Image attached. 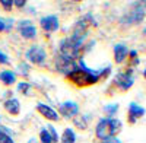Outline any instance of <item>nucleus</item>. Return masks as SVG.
<instances>
[{
  "label": "nucleus",
  "mask_w": 146,
  "mask_h": 143,
  "mask_svg": "<svg viewBox=\"0 0 146 143\" xmlns=\"http://www.w3.org/2000/svg\"><path fill=\"white\" fill-rule=\"evenodd\" d=\"M145 113H146V110L143 107L137 105L136 102H131L129 105V110H127V123L129 124H136V121L140 120L145 115Z\"/></svg>",
  "instance_id": "6"
},
{
  "label": "nucleus",
  "mask_w": 146,
  "mask_h": 143,
  "mask_svg": "<svg viewBox=\"0 0 146 143\" xmlns=\"http://www.w3.org/2000/svg\"><path fill=\"white\" fill-rule=\"evenodd\" d=\"M45 57H47L45 51L40 45H32L31 48L27 51V58L34 64H42L44 60H45Z\"/></svg>",
  "instance_id": "5"
},
{
  "label": "nucleus",
  "mask_w": 146,
  "mask_h": 143,
  "mask_svg": "<svg viewBox=\"0 0 146 143\" xmlns=\"http://www.w3.org/2000/svg\"><path fill=\"white\" fill-rule=\"evenodd\" d=\"M47 130H48V133L51 134V137H53V142H58V136H57V133H56L54 127H53V126H47Z\"/></svg>",
  "instance_id": "20"
},
{
  "label": "nucleus",
  "mask_w": 146,
  "mask_h": 143,
  "mask_svg": "<svg viewBox=\"0 0 146 143\" xmlns=\"http://www.w3.org/2000/svg\"><path fill=\"white\" fill-rule=\"evenodd\" d=\"M76 142V134L72 128H66L62 136V143H75Z\"/></svg>",
  "instance_id": "14"
},
{
  "label": "nucleus",
  "mask_w": 146,
  "mask_h": 143,
  "mask_svg": "<svg viewBox=\"0 0 146 143\" xmlns=\"http://www.w3.org/2000/svg\"><path fill=\"white\" fill-rule=\"evenodd\" d=\"M129 56V50L124 44H117L114 47V62L117 64H121Z\"/></svg>",
  "instance_id": "10"
},
{
  "label": "nucleus",
  "mask_w": 146,
  "mask_h": 143,
  "mask_svg": "<svg viewBox=\"0 0 146 143\" xmlns=\"http://www.w3.org/2000/svg\"><path fill=\"white\" fill-rule=\"evenodd\" d=\"M36 111H38L42 117H45L47 120H51V121H58V114L51 108V107H48L45 104H38L36 105Z\"/></svg>",
  "instance_id": "9"
},
{
  "label": "nucleus",
  "mask_w": 146,
  "mask_h": 143,
  "mask_svg": "<svg viewBox=\"0 0 146 143\" xmlns=\"http://www.w3.org/2000/svg\"><path fill=\"white\" fill-rule=\"evenodd\" d=\"M0 80H2L3 85L10 86V85H13V83H15L16 75L12 70H3V72H0Z\"/></svg>",
  "instance_id": "13"
},
{
  "label": "nucleus",
  "mask_w": 146,
  "mask_h": 143,
  "mask_svg": "<svg viewBox=\"0 0 146 143\" xmlns=\"http://www.w3.org/2000/svg\"><path fill=\"white\" fill-rule=\"evenodd\" d=\"M7 63H9V58H7V56H6L5 53L0 51V64H7Z\"/></svg>",
  "instance_id": "21"
},
{
  "label": "nucleus",
  "mask_w": 146,
  "mask_h": 143,
  "mask_svg": "<svg viewBox=\"0 0 146 143\" xmlns=\"http://www.w3.org/2000/svg\"><path fill=\"white\" fill-rule=\"evenodd\" d=\"M5 110H6L9 114H12V115H18V114L21 113V104H19V101L15 99V98L7 99V101L5 102Z\"/></svg>",
  "instance_id": "12"
},
{
  "label": "nucleus",
  "mask_w": 146,
  "mask_h": 143,
  "mask_svg": "<svg viewBox=\"0 0 146 143\" xmlns=\"http://www.w3.org/2000/svg\"><path fill=\"white\" fill-rule=\"evenodd\" d=\"M18 29L25 40H34L36 37V28L32 25L31 21H21L18 25Z\"/></svg>",
  "instance_id": "7"
},
{
  "label": "nucleus",
  "mask_w": 146,
  "mask_h": 143,
  "mask_svg": "<svg viewBox=\"0 0 146 143\" xmlns=\"http://www.w3.org/2000/svg\"><path fill=\"white\" fill-rule=\"evenodd\" d=\"M105 114L108 115V118H113V115L118 111V104H113V105H107L104 108Z\"/></svg>",
  "instance_id": "15"
},
{
  "label": "nucleus",
  "mask_w": 146,
  "mask_h": 143,
  "mask_svg": "<svg viewBox=\"0 0 146 143\" xmlns=\"http://www.w3.org/2000/svg\"><path fill=\"white\" fill-rule=\"evenodd\" d=\"M60 113H62L63 115H66V117H75L79 113V107L75 102L67 101V102L60 105Z\"/></svg>",
  "instance_id": "11"
},
{
  "label": "nucleus",
  "mask_w": 146,
  "mask_h": 143,
  "mask_svg": "<svg viewBox=\"0 0 146 143\" xmlns=\"http://www.w3.org/2000/svg\"><path fill=\"white\" fill-rule=\"evenodd\" d=\"M0 6L9 12V10H12V7H13V2H12V0H2V2H0Z\"/></svg>",
  "instance_id": "19"
},
{
  "label": "nucleus",
  "mask_w": 146,
  "mask_h": 143,
  "mask_svg": "<svg viewBox=\"0 0 146 143\" xmlns=\"http://www.w3.org/2000/svg\"><path fill=\"white\" fill-rule=\"evenodd\" d=\"M143 77H145V79H146V69H145V70H143Z\"/></svg>",
  "instance_id": "27"
},
{
  "label": "nucleus",
  "mask_w": 146,
  "mask_h": 143,
  "mask_svg": "<svg viewBox=\"0 0 146 143\" xmlns=\"http://www.w3.org/2000/svg\"><path fill=\"white\" fill-rule=\"evenodd\" d=\"M19 69H21L19 72H21L22 75H28V66H27V64H22V63H21V64H19Z\"/></svg>",
  "instance_id": "22"
},
{
  "label": "nucleus",
  "mask_w": 146,
  "mask_h": 143,
  "mask_svg": "<svg viewBox=\"0 0 146 143\" xmlns=\"http://www.w3.org/2000/svg\"><path fill=\"white\" fill-rule=\"evenodd\" d=\"M18 89H19L21 93L29 95V89H31V86H29V83H27V82H21L19 85H18Z\"/></svg>",
  "instance_id": "17"
},
{
  "label": "nucleus",
  "mask_w": 146,
  "mask_h": 143,
  "mask_svg": "<svg viewBox=\"0 0 146 143\" xmlns=\"http://www.w3.org/2000/svg\"><path fill=\"white\" fill-rule=\"evenodd\" d=\"M41 28L45 31V32H54L58 29V18L51 15V16H44L41 21Z\"/></svg>",
  "instance_id": "8"
},
{
  "label": "nucleus",
  "mask_w": 146,
  "mask_h": 143,
  "mask_svg": "<svg viewBox=\"0 0 146 143\" xmlns=\"http://www.w3.org/2000/svg\"><path fill=\"white\" fill-rule=\"evenodd\" d=\"M133 85H135V79H133V75H131V70H127V72H121L118 73L114 80H113V86L115 88V91L118 92H127Z\"/></svg>",
  "instance_id": "4"
},
{
  "label": "nucleus",
  "mask_w": 146,
  "mask_h": 143,
  "mask_svg": "<svg viewBox=\"0 0 146 143\" xmlns=\"http://www.w3.org/2000/svg\"><path fill=\"white\" fill-rule=\"evenodd\" d=\"M123 128V123H121L118 118H102L100 120V123L96 124L95 128V134L100 140H108V139H113L117 137V134L121 132Z\"/></svg>",
  "instance_id": "2"
},
{
  "label": "nucleus",
  "mask_w": 146,
  "mask_h": 143,
  "mask_svg": "<svg viewBox=\"0 0 146 143\" xmlns=\"http://www.w3.org/2000/svg\"><path fill=\"white\" fill-rule=\"evenodd\" d=\"M133 6H136L135 9H130L129 12H126L124 16L121 18V22L126 25H137L145 19L146 10L142 7V2H136L133 3Z\"/></svg>",
  "instance_id": "3"
},
{
  "label": "nucleus",
  "mask_w": 146,
  "mask_h": 143,
  "mask_svg": "<svg viewBox=\"0 0 146 143\" xmlns=\"http://www.w3.org/2000/svg\"><path fill=\"white\" fill-rule=\"evenodd\" d=\"M75 123L79 126V128H86V124H85V121H83V118H82V121L79 120V118H76L75 120Z\"/></svg>",
  "instance_id": "23"
},
{
  "label": "nucleus",
  "mask_w": 146,
  "mask_h": 143,
  "mask_svg": "<svg viewBox=\"0 0 146 143\" xmlns=\"http://www.w3.org/2000/svg\"><path fill=\"white\" fill-rule=\"evenodd\" d=\"M0 143H13L12 137L5 132V130H2V128H0Z\"/></svg>",
  "instance_id": "18"
},
{
  "label": "nucleus",
  "mask_w": 146,
  "mask_h": 143,
  "mask_svg": "<svg viewBox=\"0 0 146 143\" xmlns=\"http://www.w3.org/2000/svg\"><path fill=\"white\" fill-rule=\"evenodd\" d=\"M13 6H16V7H25V2H13Z\"/></svg>",
  "instance_id": "25"
},
{
  "label": "nucleus",
  "mask_w": 146,
  "mask_h": 143,
  "mask_svg": "<svg viewBox=\"0 0 146 143\" xmlns=\"http://www.w3.org/2000/svg\"><path fill=\"white\" fill-rule=\"evenodd\" d=\"M5 29H6V22L3 19H0V32L5 31Z\"/></svg>",
  "instance_id": "26"
},
{
  "label": "nucleus",
  "mask_w": 146,
  "mask_h": 143,
  "mask_svg": "<svg viewBox=\"0 0 146 143\" xmlns=\"http://www.w3.org/2000/svg\"><path fill=\"white\" fill-rule=\"evenodd\" d=\"M111 72V67H107L101 72H96V70H91L88 69L86 66L83 64L82 62V69H76L73 70L72 73L67 75V77L75 83L78 86H91V85H95L98 83L100 80H102L104 77H107Z\"/></svg>",
  "instance_id": "1"
},
{
  "label": "nucleus",
  "mask_w": 146,
  "mask_h": 143,
  "mask_svg": "<svg viewBox=\"0 0 146 143\" xmlns=\"http://www.w3.org/2000/svg\"><path fill=\"white\" fill-rule=\"evenodd\" d=\"M40 139H41V142H42V143H53V137H51V134H50V133H48V130H47V128L41 130V133H40Z\"/></svg>",
  "instance_id": "16"
},
{
  "label": "nucleus",
  "mask_w": 146,
  "mask_h": 143,
  "mask_svg": "<svg viewBox=\"0 0 146 143\" xmlns=\"http://www.w3.org/2000/svg\"><path fill=\"white\" fill-rule=\"evenodd\" d=\"M29 143H35V140H34V139H32V140H29Z\"/></svg>",
  "instance_id": "28"
},
{
  "label": "nucleus",
  "mask_w": 146,
  "mask_h": 143,
  "mask_svg": "<svg viewBox=\"0 0 146 143\" xmlns=\"http://www.w3.org/2000/svg\"><path fill=\"white\" fill-rule=\"evenodd\" d=\"M102 143H121V142H120V139H117V137H113V139H108V140H104Z\"/></svg>",
  "instance_id": "24"
}]
</instances>
